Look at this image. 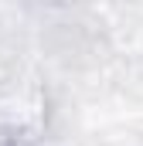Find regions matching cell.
I'll return each instance as SVG.
<instances>
[]
</instances>
